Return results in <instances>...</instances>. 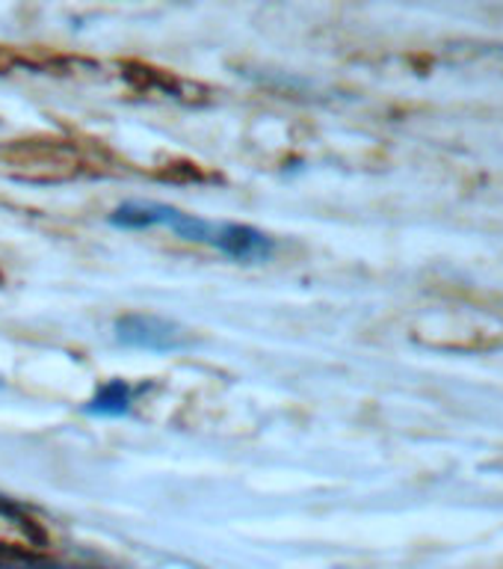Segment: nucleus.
<instances>
[{"label": "nucleus", "instance_id": "2", "mask_svg": "<svg viewBox=\"0 0 503 569\" xmlns=\"http://www.w3.org/2000/svg\"><path fill=\"white\" fill-rule=\"evenodd\" d=\"M115 341L131 350H145V353H178L190 347V336L175 320L160 318L151 311H133L115 320Z\"/></svg>", "mask_w": 503, "mask_h": 569}, {"label": "nucleus", "instance_id": "1", "mask_svg": "<svg viewBox=\"0 0 503 569\" xmlns=\"http://www.w3.org/2000/svg\"><path fill=\"white\" fill-rule=\"evenodd\" d=\"M110 226L128 231L169 229L175 231L181 240L211 247L217 252H222L225 258L243 261V264L270 261V256L275 252V240L270 234H264L261 229H255V226L225 220H202L195 213H187L181 208H172V204L163 202H142V199L122 202L110 213Z\"/></svg>", "mask_w": 503, "mask_h": 569}, {"label": "nucleus", "instance_id": "4", "mask_svg": "<svg viewBox=\"0 0 503 569\" xmlns=\"http://www.w3.org/2000/svg\"><path fill=\"white\" fill-rule=\"evenodd\" d=\"M3 569H69V567H51V563H24V567H3Z\"/></svg>", "mask_w": 503, "mask_h": 569}, {"label": "nucleus", "instance_id": "3", "mask_svg": "<svg viewBox=\"0 0 503 569\" xmlns=\"http://www.w3.org/2000/svg\"><path fill=\"white\" fill-rule=\"evenodd\" d=\"M140 391L142 386H131L128 380H110L89 398L87 412L95 418H122L131 412Z\"/></svg>", "mask_w": 503, "mask_h": 569}]
</instances>
